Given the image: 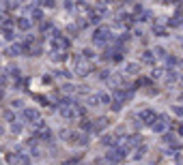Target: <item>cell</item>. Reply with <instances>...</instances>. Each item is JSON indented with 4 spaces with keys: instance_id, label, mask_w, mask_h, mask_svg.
<instances>
[{
    "instance_id": "6da1fadb",
    "label": "cell",
    "mask_w": 183,
    "mask_h": 165,
    "mask_svg": "<svg viewBox=\"0 0 183 165\" xmlns=\"http://www.w3.org/2000/svg\"><path fill=\"white\" fill-rule=\"evenodd\" d=\"M101 39H103V41L108 39V30H106V28H103V30L99 28V30L95 32V41H101Z\"/></svg>"
}]
</instances>
